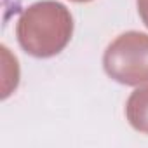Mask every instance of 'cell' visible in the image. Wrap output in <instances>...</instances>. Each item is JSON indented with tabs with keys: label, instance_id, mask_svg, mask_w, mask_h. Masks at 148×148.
<instances>
[{
	"label": "cell",
	"instance_id": "7a4b0ae2",
	"mask_svg": "<svg viewBox=\"0 0 148 148\" xmlns=\"http://www.w3.org/2000/svg\"><path fill=\"white\" fill-rule=\"evenodd\" d=\"M103 66L108 77L125 86L148 82V35L127 32L119 35L105 51Z\"/></svg>",
	"mask_w": 148,
	"mask_h": 148
},
{
	"label": "cell",
	"instance_id": "6da1fadb",
	"mask_svg": "<svg viewBox=\"0 0 148 148\" xmlns=\"http://www.w3.org/2000/svg\"><path fill=\"white\" fill-rule=\"evenodd\" d=\"M73 33L70 11L54 0L30 5L19 18L16 35L19 45L35 58H51L61 52Z\"/></svg>",
	"mask_w": 148,
	"mask_h": 148
},
{
	"label": "cell",
	"instance_id": "3957f363",
	"mask_svg": "<svg viewBox=\"0 0 148 148\" xmlns=\"http://www.w3.org/2000/svg\"><path fill=\"white\" fill-rule=\"evenodd\" d=\"M125 115L129 124L136 131L148 134V86L136 89L129 96L125 105Z\"/></svg>",
	"mask_w": 148,
	"mask_h": 148
},
{
	"label": "cell",
	"instance_id": "277c9868",
	"mask_svg": "<svg viewBox=\"0 0 148 148\" xmlns=\"http://www.w3.org/2000/svg\"><path fill=\"white\" fill-rule=\"evenodd\" d=\"M138 12L145 23V26L148 28V0H138Z\"/></svg>",
	"mask_w": 148,
	"mask_h": 148
},
{
	"label": "cell",
	"instance_id": "5b68a950",
	"mask_svg": "<svg viewBox=\"0 0 148 148\" xmlns=\"http://www.w3.org/2000/svg\"><path fill=\"white\" fill-rule=\"evenodd\" d=\"M71 2H91V0H71Z\"/></svg>",
	"mask_w": 148,
	"mask_h": 148
}]
</instances>
